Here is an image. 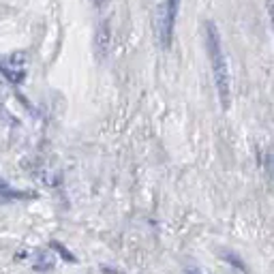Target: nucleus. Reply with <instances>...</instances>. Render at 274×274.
Listing matches in <instances>:
<instances>
[{"mask_svg":"<svg viewBox=\"0 0 274 274\" xmlns=\"http://www.w3.org/2000/svg\"><path fill=\"white\" fill-rule=\"evenodd\" d=\"M206 50H208V56H210L212 75H214L220 108L230 110V105H232L230 68H227V58H225L223 43H220V36H218V30L214 26V22H206Z\"/></svg>","mask_w":274,"mask_h":274,"instance_id":"nucleus-1","label":"nucleus"},{"mask_svg":"<svg viewBox=\"0 0 274 274\" xmlns=\"http://www.w3.org/2000/svg\"><path fill=\"white\" fill-rule=\"evenodd\" d=\"M178 9H180V0H167L165 6V20H163V48L167 50L172 45V36H174V26H176V18H178Z\"/></svg>","mask_w":274,"mask_h":274,"instance_id":"nucleus-2","label":"nucleus"},{"mask_svg":"<svg viewBox=\"0 0 274 274\" xmlns=\"http://www.w3.org/2000/svg\"><path fill=\"white\" fill-rule=\"evenodd\" d=\"M96 54L98 56H105L108 52V45H110V26L108 24H98L96 28Z\"/></svg>","mask_w":274,"mask_h":274,"instance_id":"nucleus-3","label":"nucleus"},{"mask_svg":"<svg viewBox=\"0 0 274 274\" xmlns=\"http://www.w3.org/2000/svg\"><path fill=\"white\" fill-rule=\"evenodd\" d=\"M54 268V255L45 253V250H36L34 253V270L36 272H48Z\"/></svg>","mask_w":274,"mask_h":274,"instance_id":"nucleus-4","label":"nucleus"},{"mask_svg":"<svg viewBox=\"0 0 274 274\" xmlns=\"http://www.w3.org/2000/svg\"><path fill=\"white\" fill-rule=\"evenodd\" d=\"M50 248H54L56 250V253L60 255V257H62V260L64 262H71V264H78V257H75L73 253H71V250H66L62 244H60V242L58 240H52L50 242Z\"/></svg>","mask_w":274,"mask_h":274,"instance_id":"nucleus-5","label":"nucleus"},{"mask_svg":"<svg viewBox=\"0 0 274 274\" xmlns=\"http://www.w3.org/2000/svg\"><path fill=\"white\" fill-rule=\"evenodd\" d=\"M223 260H225V262H230V264H234L236 268H240V270H246V266L242 264L240 260H236V255H232V253H225V257H223Z\"/></svg>","mask_w":274,"mask_h":274,"instance_id":"nucleus-6","label":"nucleus"},{"mask_svg":"<svg viewBox=\"0 0 274 274\" xmlns=\"http://www.w3.org/2000/svg\"><path fill=\"white\" fill-rule=\"evenodd\" d=\"M266 6H268V15H270V22L274 28V0H266Z\"/></svg>","mask_w":274,"mask_h":274,"instance_id":"nucleus-7","label":"nucleus"},{"mask_svg":"<svg viewBox=\"0 0 274 274\" xmlns=\"http://www.w3.org/2000/svg\"><path fill=\"white\" fill-rule=\"evenodd\" d=\"M9 182H6V180H2V178H0V195H2V193H6V191H9Z\"/></svg>","mask_w":274,"mask_h":274,"instance_id":"nucleus-8","label":"nucleus"},{"mask_svg":"<svg viewBox=\"0 0 274 274\" xmlns=\"http://www.w3.org/2000/svg\"><path fill=\"white\" fill-rule=\"evenodd\" d=\"M92 2H94V4H96V6H103V4H105V2H108V0H92Z\"/></svg>","mask_w":274,"mask_h":274,"instance_id":"nucleus-9","label":"nucleus"},{"mask_svg":"<svg viewBox=\"0 0 274 274\" xmlns=\"http://www.w3.org/2000/svg\"><path fill=\"white\" fill-rule=\"evenodd\" d=\"M186 274H197V272H193V270H191V272H186Z\"/></svg>","mask_w":274,"mask_h":274,"instance_id":"nucleus-10","label":"nucleus"}]
</instances>
